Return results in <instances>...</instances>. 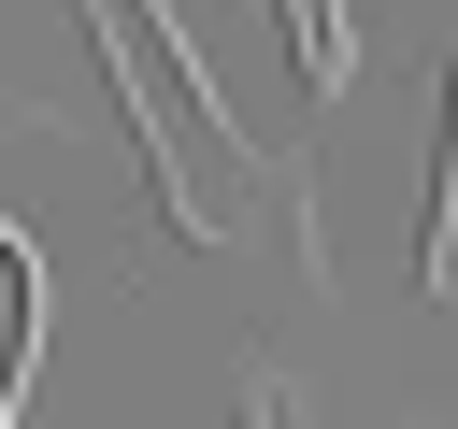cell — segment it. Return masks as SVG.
Returning <instances> with one entry per match:
<instances>
[{"mask_svg": "<svg viewBox=\"0 0 458 429\" xmlns=\"http://www.w3.org/2000/svg\"><path fill=\"white\" fill-rule=\"evenodd\" d=\"M86 14L129 43V72H114V86H129V114H143V143H157V186H172V214H186V229H243V172H258V157H243V129L200 100L186 43H172L143 0H86Z\"/></svg>", "mask_w": 458, "mask_h": 429, "instance_id": "6da1fadb", "label": "cell"}, {"mask_svg": "<svg viewBox=\"0 0 458 429\" xmlns=\"http://www.w3.org/2000/svg\"><path fill=\"white\" fill-rule=\"evenodd\" d=\"M444 257H458V200H429V243H415V272L444 286Z\"/></svg>", "mask_w": 458, "mask_h": 429, "instance_id": "7a4b0ae2", "label": "cell"}]
</instances>
